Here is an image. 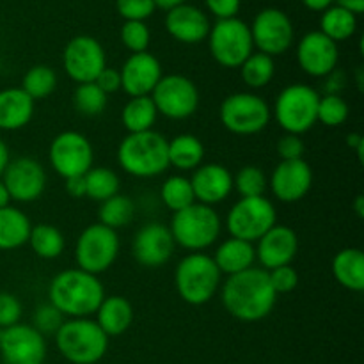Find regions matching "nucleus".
Segmentation results:
<instances>
[{
	"label": "nucleus",
	"mask_w": 364,
	"mask_h": 364,
	"mask_svg": "<svg viewBox=\"0 0 364 364\" xmlns=\"http://www.w3.org/2000/svg\"><path fill=\"white\" fill-rule=\"evenodd\" d=\"M320 92L308 84L287 85L277 95L272 117L287 134L302 135L311 130L318 121Z\"/></svg>",
	"instance_id": "nucleus-7"
},
{
	"label": "nucleus",
	"mask_w": 364,
	"mask_h": 364,
	"mask_svg": "<svg viewBox=\"0 0 364 364\" xmlns=\"http://www.w3.org/2000/svg\"><path fill=\"white\" fill-rule=\"evenodd\" d=\"M345 84H347V77L343 71L336 70L326 77V95H340L343 91Z\"/></svg>",
	"instance_id": "nucleus-50"
},
{
	"label": "nucleus",
	"mask_w": 364,
	"mask_h": 364,
	"mask_svg": "<svg viewBox=\"0 0 364 364\" xmlns=\"http://www.w3.org/2000/svg\"><path fill=\"white\" fill-rule=\"evenodd\" d=\"M220 299L224 309L233 318L252 323L267 318L272 313L277 294L270 284L269 272L262 267H251L224 281Z\"/></svg>",
	"instance_id": "nucleus-1"
},
{
	"label": "nucleus",
	"mask_w": 364,
	"mask_h": 364,
	"mask_svg": "<svg viewBox=\"0 0 364 364\" xmlns=\"http://www.w3.org/2000/svg\"><path fill=\"white\" fill-rule=\"evenodd\" d=\"M159 116L183 121L194 116L199 107L198 85L185 75L171 73L160 78L151 95Z\"/></svg>",
	"instance_id": "nucleus-12"
},
{
	"label": "nucleus",
	"mask_w": 364,
	"mask_h": 364,
	"mask_svg": "<svg viewBox=\"0 0 364 364\" xmlns=\"http://www.w3.org/2000/svg\"><path fill=\"white\" fill-rule=\"evenodd\" d=\"M306 7L309 11H316V13H323L326 9H329L334 4V0H302Z\"/></svg>",
	"instance_id": "nucleus-54"
},
{
	"label": "nucleus",
	"mask_w": 364,
	"mask_h": 364,
	"mask_svg": "<svg viewBox=\"0 0 364 364\" xmlns=\"http://www.w3.org/2000/svg\"><path fill=\"white\" fill-rule=\"evenodd\" d=\"M223 284V274L212 256L191 252L180 259L174 270V287L181 301L191 306H203L212 301Z\"/></svg>",
	"instance_id": "nucleus-6"
},
{
	"label": "nucleus",
	"mask_w": 364,
	"mask_h": 364,
	"mask_svg": "<svg viewBox=\"0 0 364 364\" xmlns=\"http://www.w3.org/2000/svg\"><path fill=\"white\" fill-rule=\"evenodd\" d=\"M85 198L103 203L119 194V176L109 167H91L84 174Z\"/></svg>",
	"instance_id": "nucleus-35"
},
{
	"label": "nucleus",
	"mask_w": 364,
	"mask_h": 364,
	"mask_svg": "<svg viewBox=\"0 0 364 364\" xmlns=\"http://www.w3.org/2000/svg\"><path fill=\"white\" fill-rule=\"evenodd\" d=\"M160 198L173 213L196 203L191 180L183 174H173V176L166 178V181L160 187Z\"/></svg>",
	"instance_id": "nucleus-37"
},
{
	"label": "nucleus",
	"mask_w": 364,
	"mask_h": 364,
	"mask_svg": "<svg viewBox=\"0 0 364 364\" xmlns=\"http://www.w3.org/2000/svg\"><path fill=\"white\" fill-rule=\"evenodd\" d=\"M194 198L203 205L215 206L226 201L233 192V174L220 164H201L188 178Z\"/></svg>",
	"instance_id": "nucleus-23"
},
{
	"label": "nucleus",
	"mask_w": 364,
	"mask_h": 364,
	"mask_svg": "<svg viewBox=\"0 0 364 364\" xmlns=\"http://www.w3.org/2000/svg\"><path fill=\"white\" fill-rule=\"evenodd\" d=\"M64 188H66L68 196L75 199L85 198V181L84 176H73L64 180Z\"/></svg>",
	"instance_id": "nucleus-51"
},
{
	"label": "nucleus",
	"mask_w": 364,
	"mask_h": 364,
	"mask_svg": "<svg viewBox=\"0 0 364 364\" xmlns=\"http://www.w3.org/2000/svg\"><path fill=\"white\" fill-rule=\"evenodd\" d=\"M109 96L95 84H78L73 92V107L85 117H96L107 109Z\"/></svg>",
	"instance_id": "nucleus-39"
},
{
	"label": "nucleus",
	"mask_w": 364,
	"mask_h": 364,
	"mask_svg": "<svg viewBox=\"0 0 364 364\" xmlns=\"http://www.w3.org/2000/svg\"><path fill=\"white\" fill-rule=\"evenodd\" d=\"M249 28H251L255 48H258L265 55H283L294 45V23L284 11L276 9V7H267L259 11Z\"/></svg>",
	"instance_id": "nucleus-14"
},
{
	"label": "nucleus",
	"mask_w": 364,
	"mask_h": 364,
	"mask_svg": "<svg viewBox=\"0 0 364 364\" xmlns=\"http://www.w3.org/2000/svg\"><path fill=\"white\" fill-rule=\"evenodd\" d=\"M277 224V210L265 196L240 198L226 215V228L233 238L256 244Z\"/></svg>",
	"instance_id": "nucleus-10"
},
{
	"label": "nucleus",
	"mask_w": 364,
	"mask_h": 364,
	"mask_svg": "<svg viewBox=\"0 0 364 364\" xmlns=\"http://www.w3.org/2000/svg\"><path fill=\"white\" fill-rule=\"evenodd\" d=\"M121 73V89L127 92L130 98L137 96H149L160 78L164 77L162 64L153 53L141 52L132 53L124 60L123 68L119 70Z\"/></svg>",
	"instance_id": "nucleus-22"
},
{
	"label": "nucleus",
	"mask_w": 364,
	"mask_h": 364,
	"mask_svg": "<svg viewBox=\"0 0 364 364\" xmlns=\"http://www.w3.org/2000/svg\"><path fill=\"white\" fill-rule=\"evenodd\" d=\"M166 28L171 38L176 41L185 45H198L208 38L212 25L205 11L196 6L181 4L167 11Z\"/></svg>",
	"instance_id": "nucleus-24"
},
{
	"label": "nucleus",
	"mask_w": 364,
	"mask_h": 364,
	"mask_svg": "<svg viewBox=\"0 0 364 364\" xmlns=\"http://www.w3.org/2000/svg\"><path fill=\"white\" fill-rule=\"evenodd\" d=\"M358 31V16L340 6H331L320 18V32L338 45L347 41Z\"/></svg>",
	"instance_id": "nucleus-33"
},
{
	"label": "nucleus",
	"mask_w": 364,
	"mask_h": 364,
	"mask_svg": "<svg viewBox=\"0 0 364 364\" xmlns=\"http://www.w3.org/2000/svg\"><path fill=\"white\" fill-rule=\"evenodd\" d=\"M11 201L34 203L46 188V171L38 160L31 156L11 159L0 176Z\"/></svg>",
	"instance_id": "nucleus-16"
},
{
	"label": "nucleus",
	"mask_w": 364,
	"mask_h": 364,
	"mask_svg": "<svg viewBox=\"0 0 364 364\" xmlns=\"http://www.w3.org/2000/svg\"><path fill=\"white\" fill-rule=\"evenodd\" d=\"M277 156L281 160H301L304 159L306 144L301 139V135L284 134L276 144Z\"/></svg>",
	"instance_id": "nucleus-47"
},
{
	"label": "nucleus",
	"mask_w": 364,
	"mask_h": 364,
	"mask_svg": "<svg viewBox=\"0 0 364 364\" xmlns=\"http://www.w3.org/2000/svg\"><path fill=\"white\" fill-rule=\"evenodd\" d=\"M363 84H364L363 68H358V85H359V89H363Z\"/></svg>",
	"instance_id": "nucleus-59"
},
{
	"label": "nucleus",
	"mask_w": 364,
	"mask_h": 364,
	"mask_svg": "<svg viewBox=\"0 0 364 364\" xmlns=\"http://www.w3.org/2000/svg\"><path fill=\"white\" fill-rule=\"evenodd\" d=\"M219 117L223 127L235 135H256L269 127L272 109L265 98L255 92H233L220 103Z\"/></svg>",
	"instance_id": "nucleus-8"
},
{
	"label": "nucleus",
	"mask_w": 364,
	"mask_h": 364,
	"mask_svg": "<svg viewBox=\"0 0 364 364\" xmlns=\"http://www.w3.org/2000/svg\"><path fill=\"white\" fill-rule=\"evenodd\" d=\"M212 258L219 272L223 276L230 277L255 267L256 249L255 244H251V242L230 237L217 247L215 255Z\"/></svg>",
	"instance_id": "nucleus-26"
},
{
	"label": "nucleus",
	"mask_w": 364,
	"mask_h": 364,
	"mask_svg": "<svg viewBox=\"0 0 364 364\" xmlns=\"http://www.w3.org/2000/svg\"><path fill=\"white\" fill-rule=\"evenodd\" d=\"M23 315V306L20 299L9 291H0V329L20 323Z\"/></svg>",
	"instance_id": "nucleus-45"
},
{
	"label": "nucleus",
	"mask_w": 364,
	"mask_h": 364,
	"mask_svg": "<svg viewBox=\"0 0 364 364\" xmlns=\"http://www.w3.org/2000/svg\"><path fill=\"white\" fill-rule=\"evenodd\" d=\"M347 144L350 146L352 149H354L355 153H358L359 160H363V151H364V137L361 134H350L347 137Z\"/></svg>",
	"instance_id": "nucleus-53"
},
{
	"label": "nucleus",
	"mask_w": 364,
	"mask_h": 364,
	"mask_svg": "<svg viewBox=\"0 0 364 364\" xmlns=\"http://www.w3.org/2000/svg\"><path fill=\"white\" fill-rule=\"evenodd\" d=\"M105 299V288L98 276L82 269L57 274L48 287V302L64 318H91Z\"/></svg>",
	"instance_id": "nucleus-2"
},
{
	"label": "nucleus",
	"mask_w": 364,
	"mask_h": 364,
	"mask_svg": "<svg viewBox=\"0 0 364 364\" xmlns=\"http://www.w3.org/2000/svg\"><path fill=\"white\" fill-rule=\"evenodd\" d=\"M255 249L256 262L269 272L277 267L291 265L299 252V237L290 226L276 224L256 242Z\"/></svg>",
	"instance_id": "nucleus-21"
},
{
	"label": "nucleus",
	"mask_w": 364,
	"mask_h": 364,
	"mask_svg": "<svg viewBox=\"0 0 364 364\" xmlns=\"http://www.w3.org/2000/svg\"><path fill=\"white\" fill-rule=\"evenodd\" d=\"M354 210H355V213H358L359 219H363V217H364V198H363L361 194H359L358 198H355V201H354Z\"/></svg>",
	"instance_id": "nucleus-57"
},
{
	"label": "nucleus",
	"mask_w": 364,
	"mask_h": 364,
	"mask_svg": "<svg viewBox=\"0 0 364 364\" xmlns=\"http://www.w3.org/2000/svg\"><path fill=\"white\" fill-rule=\"evenodd\" d=\"M116 9L127 21H144L156 7L153 0H116Z\"/></svg>",
	"instance_id": "nucleus-44"
},
{
	"label": "nucleus",
	"mask_w": 364,
	"mask_h": 364,
	"mask_svg": "<svg viewBox=\"0 0 364 364\" xmlns=\"http://www.w3.org/2000/svg\"><path fill=\"white\" fill-rule=\"evenodd\" d=\"M28 245L34 251V255L41 259H55L59 258L66 247V240L59 228L52 224H36L31 228L28 235Z\"/></svg>",
	"instance_id": "nucleus-32"
},
{
	"label": "nucleus",
	"mask_w": 364,
	"mask_h": 364,
	"mask_svg": "<svg viewBox=\"0 0 364 364\" xmlns=\"http://www.w3.org/2000/svg\"><path fill=\"white\" fill-rule=\"evenodd\" d=\"M11 203V198L9 194H7L6 187H4L2 180H0V208H4V206H7Z\"/></svg>",
	"instance_id": "nucleus-58"
},
{
	"label": "nucleus",
	"mask_w": 364,
	"mask_h": 364,
	"mask_svg": "<svg viewBox=\"0 0 364 364\" xmlns=\"http://www.w3.org/2000/svg\"><path fill=\"white\" fill-rule=\"evenodd\" d=\"M206 39H208L210 52L215 63L230 70L240 68L242 63L255 50L251 28L244 20H238V18L217 20V23L210 28Z\"/></svg>",
	"instance_id": "nucleus-11"
},
{
	"label": "nucleus",
	"mask_w": 364,
	"mask_h": 364,
	"mask_svg": "<svg viewBox=\"0 0 364 364\" xmlns=\"http://www.w3.org/2000/svg\"><path fill=\"white\" fill-rule=\"evenodd\" d=\"M53 336L59 354L71 364H96L109 350V336L92 318H66Z\"/></svg>",
	"instance_id": "nucleus-4"
},
{
	"label": "nucleus",
	"mask_w": 364,
	"mask_h": 364,
	"mask_svg": "<svg viewBox=\"0 0 364 364\" xmlns=\"http://www.w3.org/2000/svg\"><path fill=\"white\" fill-rule=\"evenodd\" d=\"M48 160L52 169L63 180L73 176H84L95 167V148L84 134L75 130L60 132L50 142Z\"/></svg>",
	"instance_id": "nucleus-13"
},
{
	"label": "nucleus",
	"mask_w": 364,
	"mask_h": 364,
	"mask_svg": "<svg viewBox=\"0 0 364 364\" xmlns=\"http://www.w3.org/2000/svg\"><path fill=\"white\" fill-rule=\"evenodd\" d=\"M169 231L176 245L191 252H203L219 240L223 220L213 206L196 201L173 213Z\"/></svg>",
	"instance_id": "nucleus-5"
},
{
	"label": "nucleus",
	"mask_w": 364,
	"mask_h": 364,
	"mask_svg": "<svg viewBox=\"0 0 364 364\" xmlns=\"http://www.w3.org/2000/svg\"><path fill=\"white\" fill-rule=\"evenodd\" d=\"M119 249L121 242L116 230H110L100 223L89 224L78 235L77 244H75L77 269L100 276L116 263Z\"/></svg>",
	"instance_id": "nucleus-9"
},
{
	"label": "nucleus",
	"mask_w": 364,
	"mask_h": 364,
	"mask_svg": "<svg viewBox=\"0 0 364 364\" xmlns=\"http://www.w3.org/2000/svg\"><path fill=\"white\" fill-rule=\"evenodd\" d=\"M174 238L169 226L162 223H148L135 233L132 242V255L139 265L146 269H159L166 265L174 255Z\"/></svg>",
	"instance_id": "nucleus-18"
},
{
	"label": "nucleus",
	"mask_w": 364,
	"mask_h": 364,
	"mask_svg": "<svg viewBox=\"0 0 364 364\" xmlns=\"http://www.w3.org/2000/svg\"><path fill=\"white\" fill-rule=\"evenodd\" d=\"M0 354L6 364H43L46 359L45 336L21 322L0 329Z\"/></svg>",
	"instance_id": "nucleus-17"
},
{
	"label": "nucleus",
	"mask_w": 364,
	"mask_h": 364,
	"mask_svg": "<svg viewBox=\"0 0 364 364\" xmlns=\"http://www.w3.org/2000/svg\"><path fill=\"white\" fill-rule=\"evenodd\" d=\"M206 7L217 20L237 18L242 0H205Z\"/></svg>",
	"instance_id": "nucleus-48"
},
{
	"label": "nucleus",
	"mask_w": 364,
	"mask_h": 364,
	"mask_svg": "<svg viewBox=\"0 0 364 364\" xmlns=\"http://www.w3.org/2000/svg\"><path fill=\"white\" fill-rule=\"evenodd\" d=\"M340 50L334 41L320 31L302 36L297 45V63L306 75L313 78H326L338 68Z\"/></svg>",
	"instance_id": "nucleus-20"
},
{
	"label": "nucleus",
	"mask_w": 364,
	"mask_h": 364,
	"mask_svg": "<svg viewBox=\"0 0 364 364\" xmlns=\"http://www.w3.org/2000/svg\"><path fill=\"white\" fill-rule=\"evenodd\" d=\"M36 102L21 87L0 89V130L16 132L34 117Z\"/></svg>",
	"instance_id": "nucleus-25"
},
{
	"label": "nucleus",
	"mask_w": 364,
	"mask_h": 364,
	"mask_svg": "<svg viewBox=\"0 0 364 364\" xmlns=\"http://www.w3.org/2000/svg\"><path fill=\"white\" fill-rule=\"evenodd\" d=\"M156 107L151 96H137L130 98L121 112V123L127 128L128 134H141V132L153 130L156 123Z\"/></svg>",
	"instance_id": "nucleus-31"
},
{
	"label": "nucleus",
	"mask_w": 364,
	"mask_h": 364,
	"mask_svg": "<svg viewBox=\"0 0 364 364\" xmlns=\"http://www.w3.org/2000/svg\"><path fill=\"white\" fill-rule=\"evenodd\" d=\"M64 320L66 318L63 316V313L57 308H53L50 302H46V304L38 306L36 311L32 313L31 326L45 336V334H55L59 327L64 323Z\"/></svg>",
	"instance_id": "nucleus-43"
},
{
	"label": "nucleus",
	"mask_w": 364,
	"mask_h": 364,
	"mask_svg": "<svg viewBox=\"0 0 364 364\" xmlns=\"http://www.w3.org/2000/svg\"><path fill=\"white\" fill-rule=\"evenodd\" d=\"M95 84L105 92L107 96L112 95V92H117L121 89V73L116 68L107 66L102 73L98 75V78L95 80Z\"/></svg>",
	"instance_id": "nucleus-49"
},
{
	"label": "nucleus",
	"mask_w": 364,
	"mask_h": 364,
	"mask_svg": "<svg viewBox=\"0 0 364 364\" xmlns=\"http://www.w3.org/2000/svg\"><path fill=\"white\" fill-rule=\"evenodd\" d=\"M269 279L277 295L290 294V291H294L299 287V274L291 265L277 267V269L269 270Z\"/></svg>",
	"instance_id": "nucleus-46"
},
{
	"label": "nucleus",
	"mask_w": 364,
	"mask_h": 364,
	"mask_svg": "<svg viewBox=\"0 0 364 364\" xmlns=\"http://www.w3.org/2000/svg\"><path fill=\"white\" fill-rule=\"evenodd\" d=\"M121 41L132 53L148 52L151 32L146 21H124L121 27Z\"/></svg>",
	"instance_id": "nucleus-42"
},
{
	"label": "nucleus",
	"mask_w": 364,
	"mask_h": 364,
	"mask_svg": "<svg viewBox=\"0 0 364 364\" xmlns=\"http://www.w3.org/2000/svg\"><path fill=\"white\" fill-rule=\"evenodd\" d=\"M63 66L73 82L91 84L107 68L105 50L92 36H75L64 46Z\"/></svg>",
	"instance_id": "nucleus-15"
},
{
	"label": "nucleus",
	"mask_w": 364,
	"mask_h": 364,
	"mask_svg": "<svg viewBox=\"0 0 364 364\" xmlns=\"http://www.w3.org/2000/svg\"><path fill=\"white\" fill-rule=\"evenodd\" d=\"M153 4H155V7H160V9L164 11H169L173 9V7L185 4V0H153Z\"/></svg>",
	"instance_id": "nucleus-56"
},
{
	"label": "nucleus",
	"mask_w": 364,
	"mask_h": 364,
	"mask_svg": "<svg viewBox=\"0 0 364 364\" xmlns=\"http://www.w3.org/2000/svg\"><path fill=\"white\" fill-rule=\"evenodd\" d=\"M348 114H350V107L340 95L320 96L316 121L329 128L341 127L348 119Z\"/></svg>",
	"instance_id": "nucleus-41"
},
{
	"label": "nucleus",
	"mask_w": 364,
	"mask_h": 364,
	"mask_svg": "<svg viewBox=\"0 0 364 364\" xmlns=\"http://www.w3.org/2000/svg\"><path fill=\"white\" fill-rule=\"evenodd\" d=\"M21 89L31 96L34 102L45 100L57 89V73L46 64H36L28 68L21 80Z\"/></svg>",
	"instance_id": "nucleus-38"
},
{
	"label": "nucleus",
	"mask_w": 364,
	"mask_h": 364,
	"mask_svg": "<svg viewBox=\"0 0 364 364\" xmlns=\"http://www.w3.org/2000/svg\"><path fill=\"white\" fill-rule=\"evenodd\" d=\"M267 188L269 178L258 166H244L233 176V191H237L240 198H259L265 196Z\"/></svg>",
	"instance_id": "nucleus-40"
},
{
	"label": "nucleus",
	"mask_w": 364,
	"mask_h": 364,
	"mask_svg": "<svg viewBox=\"0 0 364 364\" xmlns=\"http://www.w3.org/2000/svg\"><path fill=\"white\" fill-rule=\"evenodd\" d=\"M98 219L100 224L110 228V230L117 231L119 228H127L135 219V203L128 196H112L100 205Z\"/></svg>",
	"instance_id": "nucleus-36"
},
{
	"label": "nucleus",
	"mask_w": 364,
	"mask_h": 364,
	"mask_svg": "<svg viewBox=\"0 0 364 364\" xmlns=\"http://www.w3.org/2000/svg\"><path fill=\"white\" fill-rule=\"evenodd\" d=\"M95 315V322L109 338L127 333L134 322V308L130 301L121 295H109V297L105 295Z\"/></svg>",
	"instance_id": "nucleus-27"
},
{
	"label": "nucleus",
	"mask_w": 364,
	"mask_h": 364,
	"mask_svg": "<svg viewBox=\"0 0 364 364\" xmlns=\"http://www.w3.org/2000/svg\"><path fill=\"white\" fill-rule=\"evenodd\" d=\"M32 223L16 206L0 208V251H14L28 242Z\"/></svg>",
	"instance_id": "nucleus-29"
},
{
	"label": "nucleus",
	"mask_w": 364,
	"mask_h": 364,
	"mask_svg": "<svg viewBox=\"0 0 364 364\" xmlns=\"http://www.w3.org/2000/svg\"><path fill=\"white\" fill-rule=\"evenodd\" d=\"M333 276L350 291L364 290V252L358 247L341 249L333 259Z\"/></svg>",
	"instance_id": "nucleus-30"
},
{
	"label": "nucleus",
	"mask_w": 364,
	"mask_h": 364,
	"mask_svg": "<svg viewBox=\"0 0 364 364\" xmlns=\"http://www.w3.org/2000/svg\"><path fill=\"white\" fill-rule=\"evenodd\" d=\"M117 164L130 176H160L169 167L167 139L155 130L128 134L117 146Z\"/></svg>",
	"instance_id": "nucleus-3"
},
{
	"label": "nucleus",
	"mask_w": 364,
	"mask_h": 364,
	"mask_svg": "<svg viewBox=\"0 0 364 364\" xmlns=\"http://www.w3.org/2000/svg\"><path fill=\"white\" fill-rule=\"evenodd\" d=\"M11 160V155H9V148H7L6 142L0 139V176L4 174V171H6L7 164H9Z\"/></svg>",
	"instance_id": "nucleus-55"
},
{
	"label": "nucleus",
	"mask_w": 364,
	"mask_h": 364,
	"mask_svg": "<svg viewBox=\"0 0 364 364\" xmlns=\"http://www.w3.org/2000/svg\"><path fill=\"white\" fill-rule=\"evenodd\" d=\"M334 2H336V6L354 13L355 16L364 13V0H334Z\"/></svg>",
	"instance_id": "nucleus-52"
},
{
	"label": "nucleus",
	"mask_w": 364,
	"mask_h": 364,
	"mask_svg": "<svg viewBox=\"0 0 364 364\" xmlns=\"http://www.w3.org/2000/svg\"><path fill=\"white\" fill-rule=\"evenodd\" d=\"M167 159L169 167L178 171H194L205 160V144L192 134H180L167 141Z\"/></svg>",
	"instance_id": "nucleus-28"
},
{
	"label": "nucleus",
	"mask_w": 364,
	"mask_h": 364,
	"mask_svg": "<svg viewBox=\"0 0 364 364\" xmlns=\"http://www.w3.org/2000/svg\"><path fill=\"white\" fill-rule=\"evenodd\" d=\"M276 75V63L274 57L265 55L262 52H252L240 66L242 82L249 89H262L272 82Z\"/></svg>",
	"instance_id": "nucleus-34"
},
{
	"label": "nucleus",
	"mask_w": 364,
	"mask_h": 364,
	"mask_svg": "<svg viewBox=\"0 0 364 364\" xmlns=\"http://www.w3.org/2000/svg\"><path fill=\"white\" fill-rule=\"evenodd\" d=\"M313 187V169L304 159L281 160L269 178V188L281 203H297Z\"/></svg>",
	"instance_id": "nucleus-19"
}]
</instances>
